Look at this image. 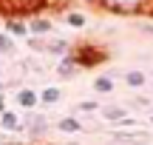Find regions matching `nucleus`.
<instances>
[{
  "label": "nucleus",
  "mask_w": 153,
  "mask_h": 145,
  "mask_svg": "<svg viewBox=\"0 0 153 145\" xmlns=\"http://www.w3.org/2000/svg\"><path fill=\"white\" fill-rule=\"evenodd\" d=\"M99 9L116 17H139L153 11V0H99Z\"/></svg>",
  "instance_id": "f257e3e1"
},
{
  "label": "nucleus",
  "mask_w": 153,
  "mask_h": 145,
  "mask_svg": "<svg viewBox=\"0 0 153 145\" xmlns=\"http://www.w3.org/2000/svg\"><path fill=\"white\" fill-rule=\"evenodd\" d=\"M71 54L76 57L79 68H97V66H102V63L108 60V51L99 49L97 43H79V46L71 49Z\"/></svg>",
  "instance_id": "f03ea898"
},
{
  "label": "nucleus",
  "mask_w": 153,
  "mask_h": 145,
  "mask_svg": "<svg viewBox=\"0 0 153 145\" xmlns=\"http://www.w3.org/2000/svg\"><path fill=\"white\" fill-rule=\"evenodd\" d=\"M6 3H9V17H28V20H31V17H37L40 11L43 9H48V0H6ZM9 17H6V20H9Z\"/></svg>",
  "instance_id": "7ed1b4c3"
},
{
  "label": "nucleus",
  "mask_w": 153,
  "mask_h": 145,
  "mask_svg": "<svg viewBox=\"0 0 153 145\" xmlns=\"http://www.w3.org/2000/svg\"><path fill=\"white\" fill-rule=\"evenodd\" d=\"M153 137L142 128H133V131H111V142L114 145H150Z\"/></svg>",
  "instance_id": "20e7f679"
},
{
  "label": "nucleus",
  "mask_w": 153,
  "mask_h": 145,
  "mask_svg": "<svg viewBox=\"0 0 153 145\" xmlns=\"http://www.w3.org/2000/svg\"><path fill=\"white\" fill-rule=\"evenodd\" d=\"M23 131H26L31 140H43V137L48 134V120H45V114H34V111H28L26 123H23Z\"/></svg>",
  "instance_id": "39448f33"
},
{
  "label": "nucleus",
  "mask_w": 153,
  "mask_h": 145,
  "mask_svg": "<svg viewBox=\"0 0 153 145\" xmlns=\"http://www.w3.org/2000/svg\"><path fill=\"white\" fill-rule=\"evenodd\" d=\"M97 114L105 120V123H111V125H119L125 117H131V108H125V105H116V102H114V105H99V111H97Z\"/></svg>",
  "instance_id": "423d86ee"
},
{
  "label": "nucleus",
  "mask_w": 153,
  "mask_h": 145,
  "mask_svg": "<svg viewBox=\"0 0 153 145\" xmlns=\"http://www.w3.org/2000/svg\"><path fill=\"white\" fill-rule=\"evenodd\" d=\"M79 71H82V68H79V63H76V57H74V54L60 57V66H57V77H62V80H74Z\"/></svg>",
  "instance_id": "0eeeda50"
},
{
  "label": "nucleus",
  "mask_w": 153,
  "mask_h": 145,
  "mask_svg": "<svg viewBox=\"0 0 153 145\" xmlns=\"http://www.w3.org/2000/svg\"><path fill=\"white\" fill-rule=\"evenodd\" d=\"M51 31H54V20H48V17L37 14V17L28 20V34H31V37H45V34H51Z\"/></svg>",
  "instance_id": "6e6552de"
},
{
  "label": "nucleus",
  "mask_w": 153,
  "mask_h": 145,
  "mask_svg": "<svg viewBox=\"0 0 153 145\" xmlns=\"http://www.w3.org/2000/svg\"><path fill=\"white\" fill-rule=\"evenodd\" d=\"M14 102L23 108V111H34V108L40 105V94H37L34 88H20V91L14 94Z\"/></svg>",
  "instance_id": "1a4fd4ad"
},
{
  "label": "nucleus",
  "mask_w": 153,
  "mask_h": 145,
  "mask_svg": "<svg viewBox=\"0 0 153 145\" xmlns=\"http://www.w3.org/2000/svg\"><path fill=\"white\" fill-rule=\"evenodd\" d=\"M71 40H65V37H54V40H45V54H54V57H65V54H71Z\"/></svg>",
  "instance_id": "9d476101"
},
{
  "label": "nucleus",
  "mask_w": 153,
  "mask_h": 145,
  "mask_svg": "<svg viewBox=\"0 0 153 145\" xmlns=\"http://www.w3.org/2000/svg\"><path fill=\"white\" fill-rule=\"evenodd\" d=\"M148 80H150V77L142 71V68H131V71H125V85H128L131 91H142L145 85H148Z\"/></svg>",
  "instance_id": "9b49d317"
},
{
  "label": "nucleus",
  "mask_w": 153,
  "mask_h": 145,
  "mask_svg": "<svg viewBox=\"0 0 153 145\" xmlns=\"http://www.w3.org/2000/svg\"><path fill=\"white\" fill-rule=\"evenodd\" d=\"M0 128L9 134H20L23 131V120L17 117V111H3L0 114Z\"/></svg>",
  "instance_id": "f8f14e48"
},
{
  "label": "nucleus",
  "mask_w": 153,
  "mask_h": 145,
  "mask_svg": "<svg viewBox=\"0 0 153 145\" xmlns=\"http://www.w3.org/2000/svg\"><path fill=\"white\" fill-rule=\"evenodd\" d=\"M6 34H11V37H28V20L9 17L6 20Z\"/></svg>",
  "instance_id": "ddd939ff"
},
{
  "label": "nucleus",
  "mask_w": 153,
  "mask_h": 145,
  "mask_svg": "<svg viewBox=\"0 0 153 145\" xmlns=\"http://www.w3.org/2000/svg\"><path fill=\"white\" fill-rule=\"evenodd\" d=\"M57 131L60 134H65V137H71V134H82V123L76 117H60V123H57Z\"/></svg>",
  "instance_id": "4468645a"
},
{
  "label": "nucleus",
  "mask_w": 153,
  "mask_h": 145,
  "mask_svg": "<svg viewBox=\"0 0 153 145\" xmlns=\"http://www.w3.org/2000/svg\"><path fill=\"white\" fill-rule=\"evenodd\" d=\"M57 102H62V88L45 85V88L40 91V105H57Z\"/></svg>",
  "instance_id": "2eb2a0df"
},
{
  "label": "nucleus",
  "mask_w": 153,
  "mask_h": 145,
  "mask_svg": "<svg viewBox=\"0 0 153 145\" xmlns=\"http://www.w3.org/2000/svg\"><path fill=\"white\" fill-rule=\"evenodd\" d=\"M62 23H68L71 28H85L88 17L82 14V11H62Z\"/></svg>",
  "instance_id": "dca6fc26"
},
{
  "label": "nucleus",
  "mask_w": 153,
  "mask_h": 145,
  "mask_svg": "<svg viewBox=\"0 0 153 145\" xmlns=\"http://www.w3.org/2000/svg\"><path fill=\"white\" fill-rule=\"evenodd\" d=\"M94 91H97L99 97H105V94H111V91H114V80H111L108 74H99V77L94 80Z\"/></svg>",
  "instance_id": "f3484780"
},
{
  "label": "nucleus",
  "mask_w": 153,
  "mask_h": 145,
  "mask_svg": "<svg viewBox=\"0 0 153 145\" xmlns=\"http://www.w3.org/2000/svg\"><path fill=\"white\" fill-rule=\"evenodd\" d=\"M14 49H17L14 37L6 34V31H0V54H14Z\"/></svg>",
  "instance_id": "a211bd4d"
},
{
  "label": "nucleus",
  "mask_w": 153,
  "mask_h": 145,
  "mask_svg": "<svg viewBox=\"0 0 153 145\" xmlns=\"http://www.w3.org/2000/svg\"><path fill=\"white\" fill-rule=\"evenodd\" d=\"M74 111L94 114V111H99V102H97V100H82V102H76V108H74Z\"/></svg>",
  "instance_id": "6ab92c4d"
},
{
  "label": "nucleus",
  "mask_w": 153,
  "mask_h": 145,
  "mask_svg": "<svg viewBox=\"0 0 153 145\" xmlns=\"http://www.w3.org/2000/svg\"><path fill=\"white\" fill-rule=\"evenodd\" d=\"M28 49H31V51H40V54H45V40H43V37H28Z\"/></svg>",
  "instance_id": "aec40b11"
},
{
  "label": "nucleus",
  "mask_w": 153,
  "mask_h": 145,
  "mask_svg": "<svg viewBox=\"0 0 153 145\" xmlns=\"http://www.w3.org/2000/svg\"><path fill=\"white\" fill-rule=\"evenodd\" d=\"M136 28H139L142 34H150V37H153V20H139Z\"/></svg>",
  "instance_id": "412c9836"
},
{
  "label": "nucleus",
  "mask_w": 153,
  "mask_h": 145,
  "mask_svg": "<svg viewBox=\"0 0 153 145\" xmlns=\"http://www.w3.org/2000/svg\"><path fill=\"white\" fill-rule=\"evenodd\" d=\"M119 125H122V128H136V120H133V117H125Z\"/></svg>",
  "instance_id": "4be33fe9"
},
{
  "label": "nucleus",
  "mask_w": 153,
  "mask_h": 145,
  "mask_svg": "<svg viewBox=\"0 0 153 145\" xmlns=\"http://www.w3.org/2000/svg\"><path fill=\"white\" fill-rule=\"evenodd\" d=\"M3 111H9V108H6V97L0 94V114H3Z\"/></svg>",
  "instance_id": "5701e85b"
},
{
  "label": "nucleus",
  "mask_w": 153,
  "mask_h": 145,
  "mask_svg": "<svg viewBox=\"0 0 153 145\" xmlns=\"http://www.w3.org/2000/svg\"><path fill=\"white\" fill-rule=\"evenodd\" d=\"M148 123H150V125H153V108H150V114H148Z\"/></svg>",
  "instance_id": "b1692460"
},
{
  "label": "nucleus",
  "mask_w": 153,
  "mask_h": 145,
  "mask_svg": "<svg viewBox=\"0 0 153 145\" xmlns=\"http://www.w3.org/2000/svg\"><path fill=\"white\" fill-rule=\"evenodd\" d=\"M51 3H57V0H48V6H51Z\"/></svg>",
  "instance_id": "393cba45"
},
{
  "label": "nucleus",
  "mask_w": 153,
  "mask_h": 145,
  "mask_svg": "<svg viewBox=\"0 0 153 145\" xmlns=\"http://www.w3.org/2000/svg\"><path fill=\"white\" fill-rule=\"evenodd\" d=\"M150 83H153V77H150Z\"/></svg>",
  "instance_id": "a878e982"
}]
</instances>
